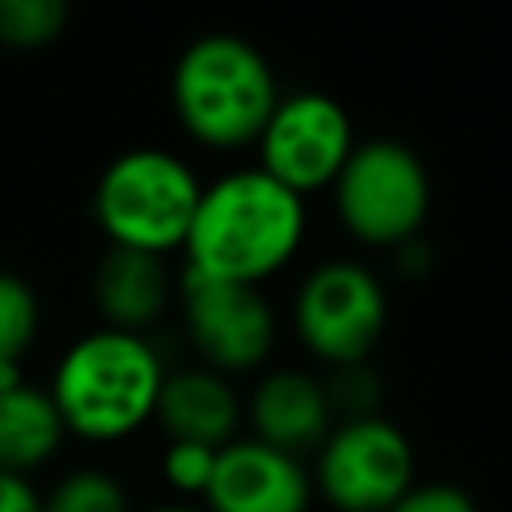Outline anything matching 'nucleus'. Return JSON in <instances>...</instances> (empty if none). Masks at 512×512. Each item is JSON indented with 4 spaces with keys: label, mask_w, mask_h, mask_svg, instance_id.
<instances>
[{
    "label": "nucleus",
    "mask_w": 512,
    "mask_h": 512,
    "mask_svg": "<svg viewBox=\"0 0 512 512\" xmlns=\"http://www.w3.org/2000/svg\"><path fill=\"white\" fill-rule=\"evenodd\" d=\"M304 240V200L260 168L220 176L200 192L184 256L192 272L256 288Z\"/></svg>",
    "instance_id": "nucleus-1"
},
{
    "label": "nucleus",
    "mask_w": 512,
    "mask_h": 512,
    "mask_svg": "<svg viewBox=\"0 0 512 512\" xmlns=\"http://www.w3.org/2000/svg\"><path fill=\"white\" fill-rule=\"evenodd\" d=\"M164 376L144 336L96 328L64 348L48 396L64 432L80 440H124L152 420Z\"/></svg>",
    "instance_id": "nucleus-2"
},
{
    "label": "nucleus",
    "mask_w": 512,
    "mask_h": 512,
    "mask_svg": "<svg viewBox=\"0 0 512 512\" xmlns=\"http://www.w3.org/2000/svg\"><path fill=\"white\" fill-rule=\"evenodd\" d=\"M276 104L280 92L268 60L240 36H200L172 68V108L204 148L256 144Z\"/></svg>",
    "instance_id": "nucleus-3"
},
{
    "label": "nucleus",
    "mask_w": 512,
    "mask_h": 512,
    "mask_svg": "<svg viewBox=\"0 0 512 512\" xmlns=\"http://www.w3.org/2000/svg\"><path fill=\"white\" fill-rule=\"evenodd\" d=\"M200 192L204 188L192 168L172 152L132 148L100 172L92 216L108 244L164 256L172 248H184Z\"/></svg>",
    "instance_id": "nucleus-4"
},
{
    "label": "nucleus",
    "mask_w": 512,
    "mask_h": 512,
    "mask_svg": "<svg viewBox=\"0 0 512 512\" xmlns=\"http://www.w3.org/2000/svg\"><path fill=\"white\" fill-rule=\"evenodd\" d=\"M336 212L340 224L376 248H404L420 232L432 188L420 156L400 140L356 144L336 176Z\"/></svg>",
    "instance_id": "nucleus-5"
},
{
    "label": "nucleus",
    "mask_w": 512,
    "mask_h": 512,
    "mask_svg": "<svg viewBox=\"0 0 512 512\" xmlns=\"http://www.w3.org/2000/svg\"><path fill=\"white\" fill-rule=\"evenodd\" d=\"M416 476L408 436L380 420L332 424L328 440L316 448V488L336 512H388Z\"/></svg>",
    "instance_id": "nucleus-6"
},
{
    "label": "nucleus",
    "mask_w": 512,
    "mask_h": 512,
    "mask_svg": "<svg viewBox=\"0 0 512 512\" xmlns=\"http://www.w3.org/2000/svg\"><path fill=\"white\" fill-rule=\"evenodd\" d=\"M292 320L312 356L328 360L332 368L364 364L384 332L388 300L368 268L352 260H328L300 284Z\"/></svg>",
    "instance_id": "nucleus-7"
},
{
    "label": "nucleus",
    "mask_w": 512,
    "mask_h": 512,
    "mask_svg": "<svg viewBox=\"0 0 512 512\" xmlns=\"http://www.w3.org/2000/svg\"><path fill=\"white\" fill-rule=\"evenodd\" d=\"M256 144H260V172H268L300 200L308 192L336 184L344 160L356 148L348 112L324 92L280 96Z\"/></svg>",
    "instance_id": "nucleus-8"
},
{
    "label": "nucleus",
    "mask_w": 512,
    "mask_h": 512,
    "mask_svg": "<svg viewBox=\"0 0 512 512\" xmlns=\"http://www.w3.org/2000/svg\"><path fill=\"white\" fill-rule=\"evenodd\" d=\"M180 308H184L188 336L196 352L212 364V372H244L272 352L276 316L260 296V288L184 268Z\"/></svg>",
    "instance_id": "nucleus-9"
},
{
    "label": "nucleus",
    "mask_w": 512,
    "mask_h": 512,
    "mask_svg": "<svg viewBox=\"0 0 512 512\" xmlns=\"http://www.w3.org/2000/svg\"><path fill=\"white\" fill-rule=\"evenodd\" d=\"M204 500L208 512H308L312 476L300 456L260 440H232L216 452Z\"/></svg>",
    "instance_id": "nucleus-10"
},
{
    "label": "nucleus",
    "mask_w": 512,
    "mask_h": 512,
    "mask_svg": "<svg viewBox=\"0 0 512 512\" xmlns=\"http://www.w3.org/2000/svg\"><path fill=\"white\" fill-rule=\"evenodd\" d=\"M248 416L256 428L252 440L280 448L288 456L320 448L332 432V408H328L324 384L296 368L268 372L248 400Z\"/></svg>",
    "instance_id": "nucleus-11"
},
{
    "label": "nucleus",
    "mask_w": 512,
    "mask_h": 512,
    "mask_svg": "<svg viewBox=\"0 0 512 512\" xmlns=\"http://www.w3.org/2000/svg\"><path fill=\"white\" fill-rule=\"evenodd\" d=\"M152 420L164 428L168 440L224 448V444L236 440L240 400H236L232 384L220 372L184 368V372H168L164 376Z\"/></svg>",
    "instance_id": "nucleus-12"
},
{
    "label": "nucleus",
    "mask_w": 512,
    "mask_h": 512,
    "mask_svg": "<svg viewBox=\"0 0 512 512\" xmlns=\"http://www.w3.org/2000/svg\"><path fill=\"white\" fill-rule=\"evenodd\" d=\"M168 268L160 256L136 252V248H116L108 244L104 256L96 260L92 272V296L100 316L108 320L104 328L116 332H144L168 304Z\"/></svg>",
    "instance_id": "nucleus-13"
},
{
    "label": "nucleus",
    "mask_w": 512,
    "mask_h": 512,
    "mask_svg": "<svg viewBox=\"0 0 512 512\" xmlns=\"http://www.w3.org/2000/svg\"><path fill=\"white\" fill-rule=\"evenodd\" d=\"M64 440V424L56 416V404L44 388L12 384L0 388V472L24 476L52 460V452Z\"/></svg>",
    "instance_id": "nucleus-14"
},
{
    "label": "nucleus",
    "mask_w": 512,
    "mask_h": 512,
    "mask_svg": "<svg viewBox=\"0 0 512 512\" xmlns=\"http://www.w3.org/2000/svg\"><path fill=\"white\" fill-rule=\"evenodd\" d=\"M36 328H40L36 292L20 276L0 272V388L20 384V360L32 348Z\"/></svg>",
    "instance_id": "nucleus-15"
},
{
    "label": "nucleus",
    "mask_w": 512,
    "mask_h": 512,
    "mask_svg": "<svg viewBox=\"0 0 512 512\" xmlns=\"http://www.w3.org/2000/svg\"><path fill=\"white\" fill-rule=\"evenodd\" d=\"M44 512H128V496L112 472L76 468L44 496Z\"/></svg>",
    "instance_id": "nucleus-16"
},
{
    "label": "nucleus",
    "mask_w": 512,
    "mask_h": 512,
    "mask_svg": "<svg viewBox=\"0 0 512 512\" xmlns=\"http://www.w3.org/2000/svg\"><path fill=\"white\" fill-rule=\"evenodd\" d=\"M68 24L60 0H0V44L8 48H44Z\"/></svg>",
    "instance_id": "nucleus-17"
},
{
    "label": "nucleus",
    "mask_w": 512,
    "mask_h": 512,
    "mask_svg": "<svg viewBox=\"0 0 512 512\" xmlns=\"http://www.w3.org/2000/svg\"><path fill=\"white\" fill-rule=\"evenodd\" d=\"M324 396H328L332 416H340V424H344V420L376 416L380 388H376V376H372L364 364H344V368H336L332 380L324 384Z\"/></svg>",
    "instance_id": "nucleus-18"
},
{
    "label": "nucleus",
    "mask_w": 512,
    "mask_h": 512,
    "mask_svg": "<svg viewBox=\"0 0 512 512\" xmlns=\"http://www.w3.org/2000/svg\"><path fill=\"white\" fill-rule=\"evenodd\" d=\"M216 452L220 448H204V444H180L168 440L164 456H160V472L168 480V488L184 492V496H204L212 468H216Z\"/></svg>",
    "instance_id": "nucleus-19"
},
{
    "label": "nucleus",
    "mask_w": 512,
    "mask_h": 512,
    "mask_svg": "<svg viewBox=\"0 0 512 512\" xmlns=\"http://www.w3.org/2000/svg\"><path fill=\"white\" fill-rule=\"evenodd\" d=\"M388 512H476V500L456 484H412Z\"/></svg>",
    "instance_id": "nucleus-20"
},
{
    "label": "nucleus",
    "mask_w": 512,
    "mask_h": 512,
    "mask_svg": "<svg viewBox=\"0 0 512 512\" xmlns=\"http://www.w3.org/2000/svg\"><path fill=\"white\" fill-rule=\"evenodd\" d=\"M0 512H44V496L24 476L0 472Z\"/></svg>",
    "instance_id": "nucleus-21"
},
{
    "label": "nucleus",
    "mask_w": 512,
    "mask_h": 512,
    "mask_svg": "<svg viewBox=\"0 0 512 512\" xmlns=\"http://www.w3.org/2000/svg\"><path fill=\"white\" fill-rule=\"evenodd\" d=\"M152 512H200V508H188V504H160V508H152Z\"/></svg>",
    "instance_id": "nucleus-22"
}]
</instances>
